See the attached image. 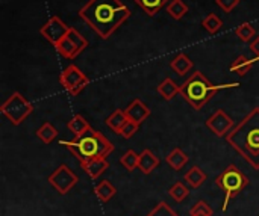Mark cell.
Here are the masks:
<instances>
[{
	"label": "cell",
	"mask_w": 259,
	"mask_h": 216,
	"mask_svg": "<svg viewBox=\"0 0 259 216\" xmlns=\"http://www.w3.org/2000/svg\"><path fill=\"white\" fill-rule=\"evenodd\" d=\"M59 145L67 147L80 164L91 159L108 157L115 148L109 139L94 129H90L83 136L76 138V141H59Z\"/></svg>",
	"instance_id": "cell-3"
},
{
	"label": "cell",
	"mask_w": 259,
	"mask_h": 216,
	"mask_svg": "<svg viewBox=\"0 0 259 216\" xmlns=\"http://www.w3.org/2000/svg\"><path fill=\"white\" fill-rule=\"evenodd\" d=\"M70 26H67L58 15H53L49 18V21L46 24H42V27L39 29V33L52 44V45H58L62 38L68 33Z\"/></svg>",
	"instance_id": "cell-10"
},
{
	"label": "cell",
	"mask_w": 259,
	"mask_h": 216,
	"mask_svg": "<svg viewBox=\"0 0 259 216\" xmlns=\"http://www.w3.org/2000/svg\"><path fill=\"white\" fill-rule=\"evenodd\" d=\"M170 67H171V70H173L178 76L182 77V76H185L187 73L191 71V68H193V61H191L185 53H179V55H176V56L171 59Z\"/></svg>",
	"instance_id": "cell-15"
},
{
	"label": "cell",
	"mask_w": 259,
	"mask_h": 216,
	"mask_svg": "<svg viewBox=\"0 0 259 216\" xmlns=\"http://www.w3.org/2000/svg\"><path fill=\"white\" fill-rule=\"evenodd\" d=\"M147 216H178V213L165 201H161Z\"/></svg>",
	"instance_id": "cell-31"
},
{
	"label": "cell",
	"mask_w": 259,
	"mask_h": 216,
	"mask_svg": "<svg viewBox=\"0 0 259 216\" xmlns=\"http://www.w3.org/2000/svg\"><path fill=\"white\" fill-rule=\"evenodd\" d=\"M190 215L191 216H212L214 215V210L212 207L206 203V201H197L191 210H190Z\"/></svg>",
	"instance_id": "cell-30"
},
{
	"label": "cell",
	"mask_w": 259,
	"mask_h": 216,
	"mask_svg": "<svg viewBox=\"0 0 259 216\" xmlns=\"http://www.w3.org/2000/svg\"><path fill=\"white\" fill-rule=\"evenodd\" d=\"M235 33H237V36H238L243 42H249V41H252V39L255 38L256 30H255V27H253L250 23H243V24H240V26L235 29Z\"/></svg>",
	"instance_id": "cell-29"
},
{
	"label": "cell",
	"mask_w": 259,
	"mask_h": 216,
	"mask_svg": "<svg viewBox=\"0 0 259 216\" xmlns=\"http://www.w3.org/2000/svg\"><path fill=\"white\" fill-rule=\"evenodd\" d=\"M156 91H158V94H159L164 100L168 101V100L175 98L176 94H181V86H179L173 79L167 77V79H164V80L158 85Z\"/></svg>",
	"instance_id": "cell-16"
},
{
	"label": "cell",
	"mask_w": 259,
	"mask_h": 216,
	"mask_svg": "<svg viewBox=\"0 0 259 216\" xmlns=\"http://www.w3.org/2000/svg\"><path fill=\"white\" fill-rule=\"evenodd\" d=\"M79 17L102 39H108L131 17V9L120 0H88Z\"/></svg>",
	"instance_id": "cell-1"
},
{
	"label": "cell",
	"mask_w": 259,
	"mask_h": 216,
	"mask_svg": "<svg viewBox=\"0 0 259 216\" xmlns=\"http://www.w3.org/2000/svg\"><path fill=\"white\" fill-rule=\"evenodd\" d=\"M238 3H240V0H215V5L219 8H222L223 12H226V14H231L238 6Z\"/></svg>",
	"instance_id": "cell-33"
},
{
	"label": "cell",
	"mask_w": 259,
	"mask_h": 216,
	"mask_svg": "<svg viewBox=\"0 0 259 216\" xmlns=\"http://www.w3.org/2000/svg\"><path fill=\"white\" fill-rule=\"evenodd\" d=\"M88 47V41L87 38L74 27H70L68 33L62 38V41L55 47L58 50V53L61 56H64L65 59H74L76 56H79L85 48Z\"/></svg>",
	"instance_id": "cell-7"
},
{
	"label": "cell",
	"mask_w": 259,
	"mask_h": 216,
	"mask_svg": "<svg viewBox=\"0 0 259 216\" xmlns=\"http://www.w3.org/2000/svg\"><path fill=\"white\" fill-rule=\"evenodd\" d=\"M127 121H129V118H127L126 112H124V111H121V109L114 111V112H112L106 120H105L106 126H108L114 133H117V135H120L121 129L124 127V124H126Z\"/></svg>",
	"instance_id": "cell-17"
},
{
	"label": "cell",
	"mask_w": 259,
	"mask_h": 216,
	"mask_svg": "<svg viewBox=\"0 0 259 216\" xmlns=\"http://www.w3.org/2000/svg\"><path fill=\"white\" fill-rule=\"evenodd\" d=\"M59 83L62 85V88L70 94V95H77L85 86H88L90 79L85 76V73H82V70L79 67L68 65L59 76Z\"/></svg>",
	"instance_id": "cell-8"
},
{
	"label": "cell",
	"mask_w": 259,
	"mask_h": 216,
	"mask_svg": "<svg viewBox=\"0 0 259 216\" xmlns=\"http://www.w3.org/2000/svg\"><path fill=\"white\" fill-rule=\"evenodd\" d=\"M138 129H140V124L135 123V121H132V120H129V121L124 124V127L121 129L120 136L124 138V139H131V138L138 132Z\"/></svg>",
	"instance_id": "cell-32"
},
{
	"label": "cell",
	"mask_w": 259,
	"mask_h": 216,
	"mask_svg": "<svg viewBox=\"0 0 259 216\" xmlns=\"http://www.w3.org/2000/svg\"><path fill=\"white\" fill-rule=\"evenodd\" d=\"M184 182L193 188V189H197L200 188L205 182H206V174L199 168V167H193L185 176H184Z\"/></svg>",
	"instance_id": "cell-21"
},
{
	"label": "cell",
	"mask_w": 259,
	"mask_h": 216,
	"mask_svg": "<svg viewBox=\"0 0 259 216\" xmlns=\"http://www.w3.org/2000/svg\"><path fill=\"white\" fill-rule=\"evenodd\" d=\"M188 156L181 150V148H175L167 157H165V162H167V165L171 168V170H175V171H181L187 164H188Z\"/></svg>",
	"instance_id": "cell-20"
},
{
	"label": "cell",
	"mask_w": 259,
	"mask_h": 216,
	"mask_svg": "<svg viewBox=\"0 0 259 216\" xmlns=\"http://www.w3.org/2000/svg\"><path fill=\"white\" fill-rule=\"evenodd\" d=\"M94 192H96L97 198H99L102 203H106V201H109L111 198H114V195L117 194V189H115V186H114L109 180H103V182H100V183L94 188Z\"/></svg>",
	"instance_id": "cell-22"
},
{
	"label": "cell",
	"mask_w": 259,
	"mask_h": 216,
	"mask_svg": "<svg viewBox=\"0 0 259 216\" xmlns=\"http://www.w3.org/2000/svg\"><path fill=\"white\" fill-rule=\"evenodd\" d=\"M67 129L74 135V138H80V136H83L91 129V126H90V123L82 115H74L67 123Z\"/></svg>",
	"instance_id": "cell-18"
},
{
	"label": "cell",
	"mask_w": 259,
	"mask_h": 216,
	"mask_svg": "<svg viewBox=\"0 0 259 216\" xmlns=\"http://www.w3.org/2000/svg\"><path fill=\"white\" fill-rule=\"evenodd\" d=\"M79 182V177L73 173V170H70L67 165H61L58 167L50 176H49V183L61 194L65 195L68 194Z\"/></svg>",
	"instance_id": "cell-9"
},
{
	"label": "cell",
	"mask_w": 259,
	"mask_h": 216,
	"mask_svg": "<svg viewBox=\"0 0 259 216\" xmlns=\"http://www.w3.org/2000/svg\"><path fill=\"white\" fill-rule=\"evenodd\" d=\"M238 86L240 83L214 85L202 74V71H194L193 76L187 79V82L181 86V94L196 111H200L215 95V92L223 89H234Z\"/></svg>",
	"instance_id": "cell-4"
},
{
	"label": "cell",
	"mask_w": 259,
	"mask_h": 216,
	"mask_svg": "<svg viewBox=\"0 0 259 216\" xmlns=\"http://www.w3.org/2000/svg\"><path fill=\"white\" fill-rule=\"evenodd\" d=\"M124 112H126V115H127L129 120H132V121H135V123H138V124L144 123V121L150 117V109H149V106L144 104L140 98H135V100L124 109Z\"/></svg>",
	"instance_id": "cell-12"
},
{
	"label": "cell",
	"mask_w": 259,
	"mask_h": 216,
	"mask_svg": "<svg viewBox=\"0 0 259 216\" xmlns=\"http://www.w3.org/2000/svg\"><path fill=\"white\" fill-rule=\"evenodd\" d=\"M250 50H252V53L259 59V36H256V38L250 42Z\"/></svg>",
	"instance_id": "cell-34"
},
{
	"label": "cell",
	"mask_w": 259,
	"mask_h": 216,
	"mask_svg": "<svg viewBox=\"0 0 259 216\" xmlns=\"http://www.w3.org/2000/svg\"><path fill=\"white\" fill-rule=\"evenodd\" d=\"M226 141L259 171V107L252 109L244 120L232 129Z\"/></svg>",
	"instance_id": "cell-2"
},
{
	"label": "cell",
	"mask_w": 259,
	"mask_h": 216,
	"mask_svg": "<svg viewBox=\"0 0 259 216\" xmlns=\"http://www.w3.org/2000/svg\"><path fill=\"white\" fill-rule=\"evenodd\" d=\"M202 26H203V29H205L208 33L214 35V33H217V32L222 29L223 21H222V18H220L219 15L209 14V15H206V18L202 20Z\"/></svg>",
	"instance_id": "cell-26"
},
{
	"label": "cell",
	"mask_w": 259,
	"mask_h": 216,
	"mask_svg": "<svg viewBox=\"0 0 259 216\" xmlns=\"http://www.w3.org/2000/svg\"><path fill=\"white\" fill-rule=\"evenodd\" d=\"M149 17L156 15L165 5L168 0H134Z\"/></svg>",
	"instance_id": "cell-23"
},
{
	"label": "cell",
	"mask_w": 259,
	"mask_h": 216,
	"mask_svg": "<svg viewBox=\"0 0 259 216\" xmlns=\"http://www.w3.org/2000/svg\"><path fill=\"white\" fill-rule=\"evenodd\" d=\"M205 124H206V127H208L215 136H219V138L228 136V135L232 132V129L235 127V126H234V120H232L223 109L215 111V112L206 120Z\"/></svg>",
	"instance_id": "cell-11"
},
{
	"label": "cell",
	"mask_w": 259,
	"mask_h": 216,
	"mask_svg": "<svg viewBox=\"0 0 259 216\" xmlns=\"http://www.w3.org/2000/svg\"><path fill=\"white\" fill-rule=\"evenodd\" d=\"M168 194L171 195V198L178 203H182L184 200L188 198L190 195V189L182 183V182H176L170 189H168Z\"/></svg>",
	"instance_id": "cell-27"
},
{
	"label": "cell",
	"mask_w": 259,
	"mask_h": 216,
	"mask_svg": "<svg viewBox=\"0 0 259 216\" xmlns=\"http://www.w3.org/2000/svg\"><path fill=\"white\" fill-rule=\"evenodd\" d=\"M188 12V6L184 0H171L167 5V14L175 18V20H181L187 15Z\"/></svg>",
	"instance_id": "cell-25"
},
{
	"label": "cell",
	"mask_w": 259,
	"mask_h": 216,
	"mask_svg": "<svg viewBox=\"0 0 259 216\" xmlns=\"http://www.w3.org/2000/svg\"><path fill=\"white\" fill-rule=\"evenodd\" d=\"M259 61L258 58H255V59H249V58H246L244 55H240V56H237L235 58V61L231 64V71H234L235 74H238V76H246L249 71H250V68H252V65Z\"/></svg>",
	"instance_id": "cell-19"
},
{
	"label": "cell",
	"mask_w": 259,
	"mask_h": 216,
	"mask_svg": "<svg viewBox=\"0 0 259 216\" xmlns=\"http://www.w3.org/2000/svg\"><path fill=\"white\" fill-rule=\"evenodd\" d=\"M80 167L93 180H96L109 168V162L106 160V157H99V159H91L88 162H83L80 164Z\"/></svg>",
	"instance_id": "cell-14"
},
{
	"label": "cell",
	"mask_w": 259,
	"mask_h": 216,
	"mask_svg": "<svg viewBox=\"0 0 259 216\" xmlns=\"http://www.w3.org/2000/svg\"><path fill=\"white\" fill-rule=\"evenodd\" d=\"M159 167V157L149 148L143 150L141 154H140V160H138V170L149 176L153 173V170H156Z\"/></svg>",
	"instance_id": "cell-13"
},
{
	"label": "cell",
	"mask_w": 259,
	"mask_h": 216,
	"mask_svg": "<svg viewBox=\"0 0 259 216\" xmlns=\"http://www.w3.org/2000/svg\"><path fill=\"white\" fill-rule=\"evenodd\" d=\"M0 112L11 121L12 126H20L33 112V106L26 97L15 91L2 103Z\"/></svg>",
	"instance_id": "cell-6"
},
{
	"label": "cell",
	"mask_w": 259,
	"mask_h": 216,
	"mask_svg": "<svg viewBox=\"0 0 259 216\" xmlns=\"http://www.w3.org/2000/svg\"><path fill=\"white\" fill-rule=\"evenodd\" d=\"M215 183L225 191V203L222 209L225 212L228 209L229 201L249 185V179L235 165H231L215 179Z\"/></svg>",
	"instance_id": "cell-5"
},
{
	"label": "cell",
	"mask_w": 259,
	"mask_h": 216,
	"mask_svg": "<svg viewBox=\"0 0 259 216\" xmlns=\"http://www.w3.org/2000/svg\"><path fill=\"white\" fill-rule=\"evenodd\" d=\"M35 135H36V138H38L39 141H42L44 144H50V142H53V141L56 139L58 130L55 129V126H53L52 123H44V124L35 132Z\"/></svg>",
	"instance_id": "cell-24"
},
{
	"label": "cell",
	"mask_w": 259,
	"mask_h": 216,
	"mask_svg": "<svg viewBox=\"0 0 259 216\" xmlns=\"http://www.w3.org/2000/svg\"><path fill=\"white\" fill-rule=\"evenodd\" d=\"M138 160H140V154H137L134 150H127L121 157H120V164L127 170V171H134L138 168Z\"/></svg>",
	"instance_id": "cell-28"
}]
</instances>
